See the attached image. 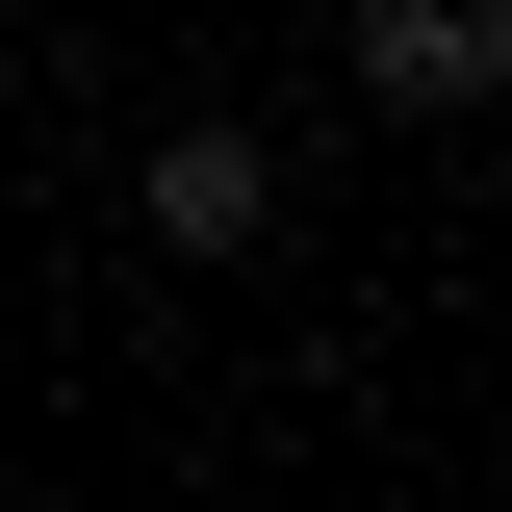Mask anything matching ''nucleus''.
Segmentation results:
<instances>
[{
	"mask_svg": "<svg viewBox=\"0 0 512 512\" xmlns=\"http://www.w3.org/2000/svg\"><path fill=\"white\" fill-rule=\"evenodd\" d=\"M128 231L154 256H256L282 231V154H256V128H154V154H128Z\"/></svg>",
	"mask_w": 512,
	"mask_h": 512,
	"instance_id": "nucleus-2",
	"label": "nucleus"
},
{
	"mask_svg": "<svg viewBox=\"0 0 512 512\" xmlns=\"http://www.w3.org/2000/svg\"><path fill=\"white\" fill-rule=\"evenodd\" d=\"M359 103L384 128H487L512 103V0H359Z\"/></svg>",
	"mask_w": 512,
	"mask_h": 512,
	"instance_id": "nucleus-1",
	"label": "nucleus"
}]
</instances>
